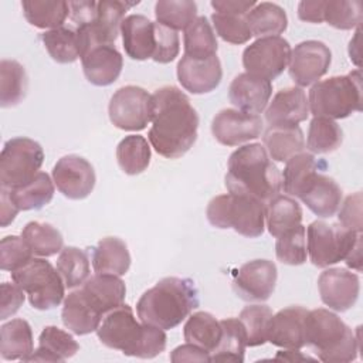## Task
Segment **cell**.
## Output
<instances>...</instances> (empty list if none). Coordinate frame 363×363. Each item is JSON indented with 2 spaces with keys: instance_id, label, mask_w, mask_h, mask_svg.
I'll list each match as a JSON object with an SVG mask.
<instances>
[{
  "instance_id": "1",
  "label": "cell",
  "mask_w": 363,
  "mask_h": 363,
  "mask_svg": "<svg viewBox=\"0 0 363 363\" xmlns=\"http://www.w3.org/2000/svg\"><path fill=\"white\" fill-rule=\"evenodd\" d=\"M199 115L189 96L177 86L166 85L152 94V128L147 139L166 159H179L197 140Z\"/></svg>"
},
{
  "instance_id": "2",
  "label": "cell",
  "mask_w": 363,
  "mask_h": 363,
  "mask_svg": "<svg viewBox=\"0 0 363 363\" xmlns=\"http://www.w3.org/2000/svg\"><path fill=\"white\" fill-rule=\"evenodd\" d=\"M125 296L126 286L118 275L95 274L65 296L62 323L79 336L95 332L108 312L125 303Z\"/></svg>"
},
{
  "instance_id": "3",
  "label": "cell",
  "mask_w": 363,
  "mask_h": 363,
  "mask_svg": "<svg viewBox=\"0 0 363 363\" xmlns=\"http://www.w3.org/2000/svg\"><path fill=\"white\" fill-rule=\"evenodd\" d=\"M224 184L228 193L267 204L282 190V177L265 147L261 143H250L230 155Z\"/></svg>"
},
{
  "instance_id": "4",
  "label": "cell",
  "mask_w": 363,
  "mask_h": 363,
  "mask_svg": "<svg viewBox=\"0 0 363 363\" xmlns=\"http://www.w3.org/2000/svg\"><path fill=\"white\" fill-rule=\"evenodd\" d=\"M96 335L106 347L140 359L156 357L164 350L167 342L164 329L138 322L133 309L126 303L104 316Z\"/></svg>"
},
{
  "instance_id": "5",
  "label": "cell",
  "mask_w": 363,
  "mask_h": 363,
  "mask_svg": "<svg viewBox=\"0 0 363 363\" xmlns=\"http://www.w3.org/2000/svg\"><path fill=\"white\" fill-rule=\"evenodd\" d=\"M199 306V291L189 278L166 277L143 292L136 303L140 322L164 330L180 325Z\"/></svg>"
},
{
  "instance_id": "6",
  "label": "cell",
  "mask_w": 363,
  "mask_h": 363,
  "mask_svg": "<svg viewBox=\"0 0 363 363\" xmlns=\"http://www.w3.org/2000/svg\"><path fill=\"white\" fill-rule=\"evenodd\" d=\"M305 346L328 363H347L357 357L359 336L333 312L318 308L305 316Z\"/></svg>"
},
{
  "instance_id": "7",
  "label": "cell",
  "mask_w": 363,
  "mask_h": 363,
  "mask_svg": "<svg viewBox=\"0 0 363 363\" xmlns=\"http://www.w3.org/2000/svg\"><path fill=\"white\" fill-rule=\"evenodd\" d=\"M362 92L360 69L318 81L309 89V112L329 119L347 118L362 111Z\"/></svg>"
},
{
  "instance_id": "8",
  "label": "cell",
  "mask_w": 363,
  "mask_h": 363,
  "mask_svg": "<svg viewBox=\"0 0 363 363\" xmlns=\"http://www.w3.org/2000/svg\"><path fill=\"white\" fill-rule=\"evenodd\" d=\"M206 216L216 228H233L235 233L257 238L265 228V204L242 194H220L210 200Z\"/></svg>"
},
{
  "instance_id": "9",
  "label": "cell",
  "mask_w": 363,
  "mask_h": 363,
  "mask_svg": "<svg viewBox=\"0 0 363 363\" xmlns=\"http://www.w3.org/2000/svg\"><path fill=\"white\" fill-rule=\"evenodd\" d=\"M11 279L26 292L34 309L48 311L58 306L64 299L65 284L58 269L43 257H33L27 264L13 271Z\"/></svg>"
},
{
  "instance_id": "10",
  "label": "cell",
  "mask_w": 363,
  "mask_h": 363,
  "mask_svg": "<svg viewBox=\"0 0 363 363\" xmlns=\"http://www.w3.org/2000/svg\"><path fill=\"white\" fill-rule=\"evenodd\" d=\"M362 242V233L347 230L340 224L312 221L306 228V248L311 262L326 268L345 261L347 254Z\"/></svg>"
},
{
  "instance_id": "11",
  "label": "cell",
  "mask_w": 363,
  "mask_h": 363,
  "mask_svg": "<svg viewBox=\"0 0 363 363\" xmlns=\"http://www.w3.org/2000/svg\"><path fill=\"white\" fill-rule=\"evenodd\" d=\"M44 162L41 145L30 138L9 139L0 153V186L14 189L28 183Z\"/></svg>"
},
{
  "instance_id": "12",
  "label": "cell",
  "mask_w": 363,
  "mask_h": 363,
  "mask_svg": "<svg viewBox=\"0 0 363 363\" xmlns=\"http://www.w3.org/2000/svg\"><path fill=\"white\" fill-rule=\"evenodd\" d=\"M289 57L291 45L284 37H264L245 47L242 65L247 74L271 82L284 72Z\"/></svg>"
},
{
  "instance_id": "13",
  "label": "cell",
  "mask_w": 363,
  "mask_h": 363,
  "mask_svg": "<svg viewBox=\"0 0 363 363\" xmlns=\"http://www.w3.org/2000/svg\"><path fill=\"white\" fill-rule=\"evenodd\" d=\"M109 121L122 130H142L152 122V95L136 85L119 88L108 105Z\"/></svg>"
},
{
  "instance_id": "14",
  "label": "cell",
  "mask_w": 363,
  "mask_h": 363,
  "mask_svg": "<svg viewBox=\"0 0 363 363\" xmlns=\"http://www.w3.org/2000/svg\"><path fill=\"white\" fill-rule=\"evenodd\" d=\"M332 52L329 47L316 40L302 41L291 50L288 72L292 81L299 86H308L320 79L329 69Z\"/></svg>"
},
{
  "instance_id": "15",
  "label": "cell",
  "mask_w": 363,
  "mask_h": 363,
  "mask_svg": "<svg viewBox=\"0 0 363 363\" xmlns=\"http://www.w3.org/2000/svg\"><path fill=\"white\" fill-rule=\"evenodd\" d=\"M277 278L278 271L272 261L252 259L240 267L233 281V289L242 301L264 302L272 295Z\"/></svg>"
},
{
  "instance_id": "16",
  "label": "cell",
  "mask_w": 363,
  "mask_h": 363,
  "mask_svg": "<svg viewBox=\"0 0 363 363\" xmlns=\"http://www.w3.org/2000/svg\"><path fill=\"white\" fill-rule=\"evenodd\" d=\"M52 180L62 196L71 200H82L94 190L96 176L86 159L78 155H67L54 164Z\"/></svg>"
},
{
  "instance_id": "17",
  "label": "cell",
  "mask_w": 363,
  "mask_h": 363,
  "mask_svg": "<svg viewBox=\"0 0 363 363\" xmlns=\"http://www.w3.org/2000/svg\"><path fill=\"white\" fill-rule=\"evenodd\" d=\"M264 129L259 115L247 113L238 109H221L211 122L214 139L224 146H238L261 136Z\"/></svg>"
},
{
  "instance_id": "18",
  "label": "cell",
  "mask_w": 363,
  "mask_h": 363,
  "mask_svg": "<svg viewBox=\"0 0 363 363\" xmlns=\"http://www.w3.org/2000/svg\"><path fill=\"white\" fill-rule=\"evenodd\" d=\"M318 289L322 302L336 312H346L354 306L360 281L357 274L346 268H328L318 278Z\"/></svg>"
},
{
  "instance_id": "19",
  "label": "cell",
  "mask_w": 363,
  "mask_h": 363,
  "mask_svg": "<svg viewBox=\"0 0 363 363\" xmlns=\"http://www.w3.org/2000/svg\"><path fill=\"white\" fill-rule=\"evenodd\" d=\"M176 74L180 85L194 95L214 91L223 78L221 62L217 55L204 60L183 55L177 64Z\"/></svg>"
},
{
  "instance_id": "20",
  "label": "cell",
  "mask_w": 363,
  "mask_h": 363,
  "mask_svg": "<svg viewBox=\"0 0 363 363\" xmlns=\"http://www.w3.org/2000/svg\"><path fill=\"white\" fill-rule=\"evenodd\" d=\"M298 199L318 217L329 218L335 216L342 204V189L322 172L312 173L299 190Z\"/></svg>"
},
{
  "instance_id": "21",
  "label": "cell",
  "mask_w": 363,
  "mask_h": 363,
  "mask_svg": "<svg viewBox=\"0 0 363 363\" xmlns=\"http://www.w3.org/2000/svg\"><path fill=\"white\" fill-rule=\"evenodd\" d=\"M303 306H288L272 315L268 326L267 342L284 349H301L305 346V316Z\"/></svg>"
},
{
  "instance_id": "22",
  "label": "cell",
  "mask_w": 363,
  "mask_h": 363,
  "mask_svg": "<svg viewBox=\"0 0 363 363\" xmlns=\"http://www.w3.org/2000/svg\"><path fill=\"white\" fill-rule=\"evenodd\" d=\"M85 78L96 86L113 84L123 68V57L113 44H99L81 57Z\"/></svg>"
},
{
  "instance_id": "23",
  "label": "cell",
  "mask_w": 363,
  "mask_h": 363,
  "mask_svg": "<svg viewBox=\"0 0 363 363\" xmlns=\"http://www.w3.org/2000/svg\"><path fill=\"white\" fill-rule=\"evenodd\" d=\"M272 95V84L267 79L251 74H238L230 84V102L242 112L258 115L261 113Z\"/></svg>"
},
{
  "instance_id": "24",
  "label": "cell",
  "mask_w": 363,
  "mask_h": 363,
  "mask_svg": "<svg viewBox=\"0 0 363 363\" xmlns=\"http://www.w3.org/2000/svg\"><path fill=\"white\" fill-rule=\"evenodd\" d=\"M309 104L306 94L299 86L279 89L265 109V121L269 126L298 125L306 121Z\"/></svg>"
},
{
  "instance_id": "25",
  "label": "cell",
  "mask_w": 363,
  "mask_h": 363,
  "mask_svg": "<svg viewBox=\"0 0 363 363\" xmlns=\"http://www.w3.org/2000/svg\"><path fill=\"white\" fill-rule=\"evenodd\" d=\"M122 43L129 58L143 61L155 52V21L143 14H130L121 26Z\"/></svg>"
},
{
  "instance_id": "26",
  "label": "cell",
  "mask_w": 363,
  "mask_h": 363,
  "mask_svg": "<svg viewBox=\"0 0 363 363\" xmlns=\"http://www.w3.org/2000/svg\"><path fill=\"white\" fill-rule=\"evenodd\" d=\"M79 350L78 342L57 326H45L38 337V347L26 362H65Z\"/></svg>"
},
{
  "instance_id": "27",
  "label": "cell",
  "mask_w": 363,
  "mask_h": 363,
  "mask_svg": "<svg viewBox=\"0 0 363 363\" xmlns=\"http://www.w3.org/2000/svg\"><path fill=\"white\" fill-rule=\"evenodd\" d=\"M262 142L269 157L277 162H286L305 149L303 132L298 125L268 126Z\"/></svg>"
},
{
  "instance_id": "28",
  "label": "cell",
  "mask_w": 363,
  "mask_h": 363,
  "mask_svg": "<svg viewBox=\"0 0 363 363\" xmlns=\"http://www.w3.org/2000/svg\"><path fill=\"white\" fill-rule=\"evenodd\" d=\"M91 262L95 274L122 277L130 267V254L121 238L105 237L92 248Z\"/></svg>"
},
{
  "instance_id": "29",
  "label": "cell",
  "mask_w": 363,
  "mask_h": 363,
  "mask_svg": "<svg viewBox=\"0 0 363 363\" xmlns=\"http://www.w3.org/2000/svg\"><path fill=\"white\" fill-rule=\"evenodd\" d=\"M0 354L4 360H23L34 352L33 330L26 319H11L0 328Z\"/></svg>"
},
{
  "instance_id": "30",
  "label": "cell",
  "mask_w": 363,
  "mask_h": 363,
  "mask_svg": "<svg viewBox=\"0 0 363 363\" xmlns=\"http://www.w3.org/2000/svg\"><path fill=\"white\" fill-rule=\"evenodd\" d=\"M302 221L301 204L288 194H277L265 204V223L272 237L278 238Z\"/></svg>"
},
{
  "instance_id": "31",
  "label": "cell",
  "mask_w": 363,
  "mask_h": 363,
  "mask_svg": "<svg viewBox=\"0 0 363 363\" xmlns=\"http://www.w3.org/2000/svg\"><path fill=\"white\" fill-rule=\"evenodd\" d=\"M247 21L252 37H277L288 27V17L285 10L269 1L257 3L247 14Z\"/></svg>"
},
{
  "instance_id": "32",
  "label": "cell",
  "mask_w": 363,
  "mask_h": 363,
  "mask_svg": "<svg viewBox=\"0 0 363 363\" xmlns=\"http://www.w3.org/2000/svg\"><path fill=\"white\" fill-rule=\"evenodd\" d=\"M9 191L20 211L40 210L54 197V180L45 172H38L28 183Z\"/></svg>"
},
{
  "instance_id": "33",
  "label": "cell",
  "mask_w": 363,
  "mask_h": 363,
  "mask_svg": "<svg viewBox=\"0 0 363 363\" xmlns=\"http://www.w3.org/2000/svg\"><path fill=\"white\" fill-rule=\"evenodd\" d=\"M221 339L214 349L211 362H244L247 347L245 329L238 318H227L220 320Z\"/></svg>"
},
{
  "instance_id": "34",
  "label": "cell",
  "mask_w": 363,
  "mask_h": 363,
  "mask_svg": "<svg viewBox=\"0 0 363 363\" xmlns=\"http://www.w3.org/2000/svg\"><path fill=\"white\" fill-rule=\"evenodd\" d=\"M21 9L26 20L37 28H60L69 16L68 1L24 0Z\"/></svg>"
},
{
  "instance_id": "35",
  "label": "cell",
  "mask_w": 363,
  "mask_h": 363,
  "mask_svg": "<svg viewBox=\"0 0 363 363\" xmlns=\"http://www.w3.org/2000/svg\"><path fill=\"white\" fill-rule=\"evenodd\" d=\"M183 336L187 343L203 347L213 353L221 339V325L211 313L200 311L189 316L183 328Z\"/></svg>"
},
{
  "instance_id": "36",
  "label": "cell",
  "mask_w": 363,
  "mask_h": 363,
  "mask_svg": "<svg viewBox=\"0 0 363 363\" xmlns=\"http://www.w3.org/2000/svg\"><path fill=\"white\" fill-rule=\"evenodd\" d=\"M326 169L323 160H318L312 153L301 152L286 160L282 177V189L291 197H298L299 190L308 177L315 172H322Z\"/></svg>"
},
{
  "instance_id": "37",
  "label": "cell",
  "mask_w": 363,
  "mask_h": 363,
  "mask_svg": "<svg viewBox=\"0 0 363 363\" xmlns=\"http://www.w3.org/2000/svg\"><path fill=\"white\" fill-rule=\"evenodd\" d=\"M21 237L31 252L37 257H52L64 248V238L61 233L48 223H27L21 231Z\"/></svg>"
},
{
  "instance_id": "38",
  "label": "cell",
  "mask_w": 363,
  "mask_h": 363,
  "mask_svg": "<svg viewBox=\"0 0 363 363\" xmlns=\"http://www.w3.org/2000/svg\"><path fill=\"white\" fill-rule=\"evenodd\" d=\"M216 33L204 16L197 17L184 30V55L191 58H210L217 55Z\"/></svg>"
},
{
  "instance_id": "39",
  "label": "cell",
  "mask_w": 363,
  "mask_h": 363,
  "mask_svg": "<svg viewBox=\"0 0 363 363\" xmlns=\"http://www.w3.org/2000/svg\"><path fill=\"white\" fill-rule=\"evenodd\" d=\"M27 91V74L24 67L16 60H1L0 62V105L11 108L20 104Z\"/></svg>"
},
{
  "instance_id": "40",
  "label": "cell",
  "mask_w": 363,
  "mask_h": 363,
  "mask_svg": "<svg viewBox=\"0 0 363 363\" xmlns=\"http://www.w3.org/2000/svg\"><path fill=\"white\" fill-rule=\"evenodd\" d=\"M119 167L130 176L145 172L150 163V146L140 135L125 136L116 146Z\"/></svg>"
},
{
  "instance_id": "41",
  "label": "cell",
  "mask_w": 363,
  "mask_h": 363,
  "mask_svg": "<svg viewBox=\"0 0 363 363\" xmlns=\"http://www.w3.org/2000/svg\"><path fill=\"white\" fill-rule=\"evenodd\" d=\"M343 142L342 128L329 118L313 116L309 123L306 147L312 153L325 155L335 152Z\"/></svg>"
},
{
  "instance_id": "42",
  "label": "cell",
  "mask_w": 363,
  "mask_h": 363,
  "mask_svg": "<svg viewBox=\"0 0 363 363\" xmlns=\"http://www.w3.org/2000/svg\"><path fill=\"white\" fill-rule=\"evenodd\" d=\"M57 269L65 284V288L81 286L91 275L89 258L84 250L77 247H64L57 259Z\"/></svg>"
},
{
  "instance_id": "43",
  "label": "cell",
  "mask_w": 363,
  "mask_h": 363,
  "mask_svg": "<svg viewBox=\"0 0 363 363\" xmlns=\"http://www.w3.org/2000/svg\"><path fill=\"white\" fill-rule=\"evenodd\" d=\"M41 40L50 57L60 64H71L79 58L78 37L72 28L48 30L41 34Z\"/></svg>"
},
{
  "instance_id": "44",
  "label": "cell",
  "mask_w": 363,
  "mask_h": 363,
  "mask_svg": "<svg viewBox=\"0 0 363 363\" xmlns=\"http://www.w3.org/2000/svg\"><path fill=\"white\" fill-rule=\"evenodd\" d=\"M155 16L162 26L184 31L197 18V4L191 0H159Z\"/></svg>"
},
{
  "instance_id": "45",
  "label": "cell",
  "mask_w": 363,
  "mask_h": 363,
  "mask_svg": "<svg viewBox=\"0 0 363 363\" xmlns=\"http://www.w3.org/2000/svg\"><path fill=\"white\" fill-rule=\"evenodd\" d=\"M363 4L359 0H325L323 21L337 30H352L360 27Z\"/></svg>"
},
{
  "instance_id": "46",
  "label": "cell",
  "mask_w": 363,
  "mask_h": 363,
  "mask_svg": "<svg viewBox=\"0 0 363 363\" xmlns=\"http://www.w3.org/2000/svg\"><path fill=\"white\" fill-rule=\"evenodd\" d=\"M275 255L278 261L286 265H302L308 258L306 248V228L298 227L279 235L275 242Z\"/></svg>"
},
{
  "instance_id": "47",
  "label": "cell",
  "mask_w": 363,
  "mask_h": 363,
  "mask_svg": "<svg viewBox=\"0 0 363 363\" xmlns=\"http://www.w3.org/2000/svg\"><path fill=\"white\" fill-rule=\"evenodd\" d=\"M271 318L272 311L267 305H248L240 312L238 319L245 329L247 346H261L267 342Z\"/></svg>"
},
{
  "instance_id": "48",
  "label": "cell",
  "mask_w": 363,
  "mask_h": 363,
  "mask_svg": "<svg viewBox=\"0 0 363 363\" xmlns=\"http://www.w3.org/2000/svg\"><path fill=\"white\" fill-rule=\"evenodd\" d=\"M211 21L220 38L230 44H245L252 37L247 14L213 13Z\"/></svg>"
},
{
  "instance_id": "49",
  "label": "cell",
  "mask_w": 363,
  "mask_h": 363,
  "mask_svg": "<svg viewBox=\"0 0 363 363\" xmlns=\"http://www.w3.org/2000/svg\"><path fill=\"white\" fill-rule=\"evenodd\" d=\"M34 254L23 237L7 235L0 241V268L3 271H16L27 264Z\"/></svg>"
},
{
  "instance_id": "50",
  "label": "cell",
  "mask_w": 363,
  "mask_h": 363,
  "mask_svg": "<svg viewBox=\"0 0 363 363\" xmlns=\"http://www.w3.org/2000/svg\"><path fill=\"white\" fill-rule=\"evenodd\" d=\"M180 51L177 31L155 21V52L152 60L159 64L172 62Z\"/></svg>"
},
{
  "instance_id": "51",
  "label": "cell",
  "mask_w": 363,
  "mask_h": 363,
  "mask_svg": "<svg viewBox=\"0 0 363 363\" xmlns=\"http://www.w3.org/2000/svg\"><path fill=\"white\" fill-rule=\"evenodd\" d=\"M340 225L356 233H362V193L357 191L346 197L337 210Z\"/></svg>"
},
{
  "instance_id": "52",
  "label": "cell",
  "mask_w": 363,
  "mask_h": 363,
  "mask_svg": "<svg viewBox=\"0 0 363 363\" xmlns=\"http://www.w3.org/2000/svg\"><path fill=\"white\" fill-rule=\"evenodd\" d=\"M26 292L16 284L3 282L0 286V319L13 316L24 303Z\"/></svg>"
},
{
  "instance_id": "53",
  "label": "cell",
  "mask_w": 363,
  "mask_h": 363,
  "mask_svg": "<svg viewBox=\"0 0 363 363\" xmlns=\"http://www.w3.org/2000/svg\"><path fill=\"white\" fill-rule=\"evenodd\" d=\"M68 4H69V18L77 24V27L91 24L96 20L98 1L79 0V1H68Z\"/></svg>"
},
{
  "instance_id": "54",
  "label": "cell",
  "mask_w": 363,
  "mask_h": 363,
  "mask_svg": "<svg viewBox=\"0 0 363 363\" xmlns=\"http://www.w3.org/2000/svg\"><path fill=\"white\" fill-rule=\"evenodd\" d=\"M170 360L174 363L180 362H211L210 353L204 350L200 346H196L193 343H184L182 346H177L170 353Z\"/></svg>"
},
{
  "instance_id": "55",
  "label": "cell",
  "mask_w": 363,
  "mask_h": 363,
  "mask_svg": "<svg viewBox=\"0 0 363 363\" xmlns=\"http://www.w3.org/2000/svg\"><path fill=\"white\" fill-rule=\"evenodd\" d=\"M325 0H302L298 4V17L306 23H323Z\"/></svg>"
},
{
  "instance_id": "56",
  "label": "cell",
  "mask_w": 363,
  "mask_h": 363,
  "mask_svg": "<svg viewBox=\"0 0 363 363\" xmlns=\"http://www.w3.org/2000/svg\"><path fill=\"white\" fill-rule=\"evenodd\" d=\"M257 4L254 0H213L211 7L216 13L230 14H248V11Z\"/></svg>"
},
{
  "instance_id": "57",
  "label": "cell",
  "mask_w": 363,
  "mask_h": 363,
  "mask_svg": "<svg viewBox=\"0 0 363 363\" xmlns=\"http://www.w3.org/2000/svg\"><path fill=\"white\" fill-rule=\"evenodd\" d=\"M0 225L1 227H7L9 224H11L17 216V213L20 211L18 207L16 206L14 200L10 196L9 189L6 187H0Z\"/></svg>"
},
{
  "instance_id": "58",
  "label": "cell",
  "mask_w": 363,
  "mask_h": 363,
  "mask_svg": "<svg viewBox=\"0 0 363 363\" xmlns=\"http://www.w3.org/2000/svg\"><path fill=\"white\" fill-rule=\"evenodd\" d=\"M275 357L277 359H284V360H291V362H294V360H306V359L311 360L312 359L309 356L301 354L299 349H286L285 352H279Z\"/></svg>"
},
{
  "instance_id": "59",
  "label": "cell",
  "mask_w": 363,
  "mask_h": 363,
  "mask_svg": "<svg viewBox=\"0 0 363 363\" xmlns=\"http://www.w3.org/2000/svg\"><path fill=\"white\" fill-rule=\"evenodd\" d=\"M359 35H360V28L357 27V31H356V35H354V38L349 43V47H356V43H357V40H359ZM349 51H352V48H349ZM349 55H350V60L359 67L360 65V62H359V55L357 54H354L353 51L352 52H349Z\"/></svg>"
}]
</instances>
